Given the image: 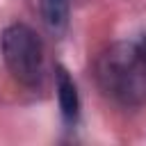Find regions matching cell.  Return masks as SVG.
Segmentation results:
<instances>
[{
  "label": "cell",
  "mask_w": 146,
  "mask_h": 146,
  "mask_svg": "<svg viewBox=\"0 0 146 146\" xmlns=\"http://www.w3.org/2000/svg\"><path fill=\"white\" fill-rule=\"evenodd\" d=\"M96 82L105 98L121 107L146 103V62L137 43H112L96 59Z\"/></svg>",
  "instance_id": "6da1fadb"
},
{
  "label": "cell",
  "mask_w": 146,
  "mask_h": 146,
  "mask_svg": "<svg viewBox=\"0 0 146 146\" xmlns=\"http://www.w3.org/2000/svg\"><path fill=\"white\" fill-rule=\"evenodd\" d=\"M2 59L11 78L27 87L36 89L43 82V43L36 32L25 23H11L0 36Z\"/></svg>",
  "instance_id": "7a4b0ae2"
},
{
  "label": "cell",
  "mask_w": 146,
  "mask_h": 146,
  "mask_svg": "<svg viewBox=\"0 0 146 146\" xmlns=\"http://www.w3.org/2000/svg\"><path fill=\"white\" fill-rule=\"evenodd\" d=\"M55 87H57V100H59L62 119L73 125L80 116V94H78L73 75L62 64L55 66Z\"/></svg>",
  "instance_id": "3957f363"
},
{
  "label": "cell",
  "mask_w": 146,
  "mask_h": 146,
  "mask_svg": "<svg viewBox=\"0 0 146 146\" xmlns=\"http://www.w3.org/2000/svg\"><path fill=\"white\" fill-rule=\"evenodd\" d=\"M41 18L46 27L52 34H64L68 27V14H71V0H39Z\"/></svg>",
  "instance_id": "277c9868"
},
{
  "label": "cell",
  "mask_w": 146,
  "mask_h": 146,
  "mask_svg": "<svg viewBox=\"0 0 146 146\" xmlns=\"http://www.w3.org/2000/svg\"><path fill=\"white\" fill-rule=\"evenodd\" d=\"M137 48H139V52H141V57H144V62H146V34H144V39L137 43Z\"/></svg>",
  "instance_id": "5b68a950"
}]
</instances>
